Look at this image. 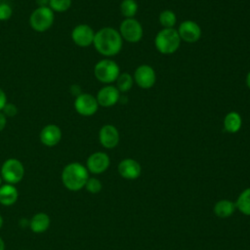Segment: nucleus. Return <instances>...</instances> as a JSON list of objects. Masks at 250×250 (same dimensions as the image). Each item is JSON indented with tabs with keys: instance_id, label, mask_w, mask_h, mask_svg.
Returning a JSON list of instances; mask_svg holds the SVG:
<instances>
[{
	"instance_id": "nucleus-1",
	"label": "nucleus",
	"mask_w": 250,
	"mask_h": 250,
	"mask_svg": "<svg viewBox=\"0 0 250 250\" xmlns=\"http://www.w3.org/2000/svg\"><path fill=\"white\" fill-rule=\"evenodd\" d=\"M93 45L99 54L104 57H113L121 51L123 39L118 30L105 26L95 32Z\"/></svg>"
},
{
	"instance_id": "nucleus-2",
	"label": "nucleus",
	"mask_w": 250,
	"mask_h": 250,
	"mask_svg": "<svg viewBox=\"0 0 250 250\" xmlns=\"http://www.w3.org/2000/svg\"><path fill=\"white\" fill-rule=\"evenodd\" d=\"M89 171L78 162H71L64 166L62 172V182L63 186L71 191L83 188L89 179Z\"/></svg>"
},
{
	"instance_id": "nucleus-3",
	"label": "nucleus",
	"mask_w": 250,
	"mask_h": 250,
	"mask_svg": "<svg viewBox=\"0 0 250 250\" xmlns=\"http://www.w3.org/2000/svg\"><path fill=\"white\" fill-rule=\"evenodd\" d=\"M181 41L177 29L162 28L155 35L154 45L160 54L171 55L179 49Z\"/></svg>"
},
{
	"instance_id": "nucleus-4",
	"label": "nucleus",
	"mask_w": 250,
	"mask_h": 250,
	"mask_svg": "<svg viewBox=\"0 0 250 250\" xmlns=\"http://www.w3.org/2000/svg\"><path fill=\"white\" fill-rule=\"evenodd\" d=\"M120 74L119 65L112 60L104 59L99 61L94 66L95 77L104 84L115 82Z\"/></svg>"
},
{
	"instance_id": "nucleus-5",
	"label": "nucleus",
	"mask_w": 250,
	"mask_h": 250,
	"mask_svg": "<svg viewBox=\"0 0 250 250\" xmlns=\"http://www.w3.org/2000/svg\"><path fill=\"white\" fill-rule=\"evenodd\" d=\"M55 14L48 6H39L29 17V24L31 28L37 32L48 30L54 23Z\"/></svg>"
},
{
	"instance_id": "nucleus-6",
	"label": "nucleus",
	"mask_w": 250,
	"mask_h": 250,
	"mask_svg": "<svg viewBox=\"0 0 250 250\" xmlns=\"http://www.w3.org/2000/svg\"><path fill=\"white\" fill-rule=\"evenodd\" d=\"M0 175L6 184L16 185L23 179V164L17 158H8L3 162L1 166Z\"/></svg>"
},
{
	"instance_id": "nucleus-7",
	"label": "nucleus",
	"mask_w": 250,
	"mask_h": 250,
	"mask_svg": "<svg viewBox=\"0 0 250 250\" xmlns=\"http://www.w3.org/2000/svg\"><path fill=\"white\" fill-rule=\"evenodd\" d=\"M119 33L122 39L129 43L139 42L144 35V29L141 22L135 18L125 19L119 25Z\"/></svg>"
},
{
	"instance_id": "nucleus-8",
	"label": "nucleus",
	"mask_w": 250,
	"mask_h": 250,
	"mask_svg": "<svg viewBox=\"0 0 250 250\" xmlns=\"http://www.w3.org/2000/svg\"><path fill=\"white\" fill-rule=\"evenodd\" d=\"M99 106L96 97L91 94L81 93L75 97L74 108L76 112L82 116L94 115L98 111Z\"/></svg>"
},
{
	"instance_id": "nucleus-9",
	"label": "nucleus",
	"mask_w": 250,
	"mask_h": 250,
	"mask_svg": "<svg viewBox=\"0 0 250 250\" xmlns=\"http://www.w3.org/2000/svg\"><path fill=\"white\" fill-rule=\"evenodd\" d=\"M134 82L142 89H150L156 81L155 70L148 64H141L134 71Z\"/></svg>"
},
{
	"instance_id": "nucleus-10",
	"label": "nucleus",
	"mask_w": 250,
	"mask_h": 250,
	"mask_svg": "<svg viewBox=\"0 0 250 250\" xmlns=\"http://www.w3.org/2000/svg\"><path fill=\"white\" fill-rule=\"evenodd\" d=\"M181 40L187 43H195L201 37V27L199 24L191 20L184 21L180 23L177 29Z\"/></svg>"
},
{
	"instance_id": "nucleus-11",
	"label": "nucleus",
	"mask_w": 250,
	"mask_h": 250,
	"mask_svg": "<svg viewBox=\"0 0 250 250\" xmlns=\"http://www.w3.org/2000/svg\"><path fill=\"white\" fill-rule=\"evenodd\" d=\"M94 37L95 31L86 23L77 24L71 31V39L79 47H89L93 44Z\"/></svg>"
},
{
	"instance_id": "nucleus-12",
	"label": "nucleus",
	"mask_w": 250,
	"mask_h": 250,
	"mask_svg": "<svg viewBox=\"0 0 250 250\" xmlns=\"http://www.w3.org/2000/svg\"><path fill=\"white\" fill-rule=\"evenodd\" d=\"M99 105L103 107H110L115 105L120 99V92L111 84H107L102 87L96 96Z\"/></svg>"
},
{
	"instance_id": "nucleus-13",
	"label": "nucleus",
	"mask_w": 250,
	"mask_h": 250,
	"mask_svg": "<svg viewBox=\"0 0 250 250\" xmlns=\"http://www.w3.org/2000/svg\"><path fill=\"white\" fill-rule=\"evenodd\" d=\"M110 160L108 155L103 151H97L92 153L86 162V168L93 174H102L109 166Z\"/></svg>"
},
{
	"instance_id": "nucleus-14",
	"label": "nucleus",
	"mask_w": 250,
	"mask_h": 250,
	"mask_svg": "<svg viewBox=\"0 0 250 250\" xmlns=\"http://www.w3.org/2000/svg\"><path fill=\"white\" fill-rule=\"evenodd\" d=\"M119 132L117 128L111 124L104 125L99 131V141L105 148H113L119 143Z\"/></svg>"
},
{
	"instance_id": "nucleus-15",
	"label": "nucleus",
	"mask_w": 250,
	"mask_h": 250,
	"mask_svg": "<svg viewBox=\"0 0 250 250\" xmlns=\"http://www.w3.org/2000/svg\"><path fill=\"white\" fill-rule=\"evenodd\" d=\"M62 130L56 124H48L44 126L39 134L40 142L46 146H55L62 140Z\"/></svg>"
},
{
	"instance_id": "nucleus-16",
	"label": "nucleus",
	"mask_w": 250,
	"mask_h": 250,
	"mask_svg": "<svg viewBox=\"0 0 250 250\" xmlns=\"http://www.w3.org/2000/svg\"><path fill=\"white\" fill-rule=\"evenodd\" d=\"M118 172L124 179L134 180L140 176L141 166L136 160L126 158L118 164Z\"/></svg>"
},
{
	"instance_id": "nucleus-17",
	"label": "nucleus",
	"mask_w": 250,
	"mask_h": 250,
	"mask_svg": "<svg viewBox=\"0 0 250 250\" xmlns=\"http://www.w3.org/2000/svg\"><path fill=\"white\" fill-rule=\"evenodd\" d=\"M19 197V191L14 185L5 184L0 187V204L4 206L14 205Z\"/></svg>"
},
{
	"instance_id": "nucleus-18",
	"label": "nucleus",
	"mask_w": 250,
	"mask_h": 250,
	"mask_svg": "<svg viewBox=\"0 0 250 250\" xmlns=\"http://www.w3.org/2000/svg\"><path fill=\"white\" fill-rule=\"evenodd\" d=\"M51 224V220L48 214L44 212L36 213L30 220V229L35 233H41L46 231Z\"/></svg>"
},
{
	"instance_id": "nucleus-19",
	"label": "nucleus",
	"mask_w": 250,
	"mask_h": 250,
	"mask_svg": "<svg viewBox=\"0 0 250 250\" xmlns=\"http://www.w3.org/2000/svg\"><path fill=\"white\" fill-rule=\"evenodd\" d=\"M242 125V118L236 111H229L224 118V128L227 132L234 134L238 132Z\"/></svg>"
},
{
	"instance_id": "nucleus-20",
	"label": "nucleus",
	"mask_w": 250,
	"mask_h": 250,
	"mask_svg": "<svg viewBox=\"0 0 250 250\" xmlns=\"http://www.w3.org/2000/svg\"><path fill=\"white\" fill-rule=\"evenodd\" d=\"M235 209V204L229 200H220L215 204L214 212L220 218H227L230 216Z\"/></svg>"
},
{
	"instance_id": "nucleus-21",
	"label": "nucleus",
	"mask_w": 250,
	"mask_h": 250,
	"mask_svg": "<svg viewBox=\"0 0 250 250\" xmlns=\"http://www.w3.org/2000/svg\"><path fill=\"white\" fill-rule=\"evenodd\" d=\"M115 82H116V88L120 93H127L133 87L134 78L128 72H120Z\"/></svg>"
},
{
	"instance_id": "nucleus-22",
	"label": "nucleus",
	"mask_w": 250,
	"mask_h": 250,
	"mask_svg": "<svg viewBox=\"0 0 250 250\" xmlns=\"http://www.w3.org/2000/svg\"><path fill=\"white\" fill-rule=\"evenodd\" d=\"M235 206L241 213L250 216V188L240 193Z\"/></svg>"
},
{
	"instance_id": "nucleus-23",
	"label": "nucleus",
	"mask_w": 250,
	"mask_h": 250,
	"mask_svg": "<svg viewBox=\"0 0 250 250\" xmlns=\"http://www.w3.org/2000/svg\"><path fill=\"white\" fill-rule=\"evenodd\" d=\"M158 21L163 28H174L177 21V17L172 10H164L159 14Z\"/></svg>"
},
{
	"instance_id": "nucleus-24",
	"label": "nucleus",
	"mask_w": 250,
	"mask_h": 250,
	"mask_svg": "<svg viewBox=\"0 0 250 250\" xmlns=\"http://www.w3.org/2000/svg\"><path fill=\"white\" fill-rule=\"evenodd\" d=\"M120 11L125 19L134 18L138 12V3L135 0H123L120 4Z\"/></svg>"
},
{
	"instance_id": "nucleus-25",
	"label": "nucleus",
	"mask_w": 250,
	"mask_h": 250,
	"mask_svg": "<svg viewBox=\"0 0 250 250\" xmlns=\"http://www.w3.org/2000/svg\"><path fill=\"white\" fill-rule=\"evenodd\" d=\"M49 8L53 12L63 13L71 6V0H49Z\"/></svg>"
},
{
	"instance_id": "nucleus-26",
	"label": "nucleus",
	"mask_w": 250,
	"mask_h": 250,
	"mask_svg": "<svg viewBox=\"0 0 250 250\" xmlns=\"http://www.w3.org/2000/svg\"><path fill=\"white\" fill-rule=\"evenodd\" d=\"M84 188L91 193H97L102 189V183L96 178H89Z\"/></svg>"
},
{
	"instance_id": "nucleus-27",
	"label": "nucleus",
	"mask_w": 250,
	"mask_h": 250,
	"mask_svg": "<svg viewBox=\"0 0 250 250\" xmlns=\"http://www.w3.org/2000/svg\"><path fill=\"white\" fill-rule=\"evenodd\" d=\"M13 10L8 3H0V21H7L12 17Z\"/></svg>"
},
{
	"instance_id": "nucleus-28",
	"label": "nucleus",
	"mask_w": 250,
	"mask_h": 250,
	"mask_svg": "<svg viewBox=\"0 0 250 250\" xmlns=\"http://www.w3.org/2000/svg\"><path fill=\"white\" fill-rule=\"evenodd\" d=\"M2 112L7 116V117H13L17 114L18 109L16 107L15 104H11V103H7L4 106V108L2 109Z\"/></svg>"
},
{
	"instance_id": "nucleus-29",
	"label": "nucleus",
	"mask_w": 250,
	"mask_h": 250,
	"mask_svg": "<svg viewBox=\"0 0 250 250\" xmlns=\"http://www.w3.org/2000/svg\"><path fill=\"white\" fill-rule=\"evenodd\" d=\"M7 96L5 94V92L0 88V111H2V109L4 108L5 104H7Z\"/></svg>"
},
{
	"instance_id": "nucleus-30",
	"label": "nucleus",
	"mask_w": 250,
	"mask_h": 250,
	"mask_svg": "<svg viewBox=\"0 0 250 250\" xmlns=\"http://www.w3.org/2000/svg\"><path fill=\"white\" fill-rule=\"evenodd\" d=\"M6 125H7V116L2 111H0V132L5 129Z\"/></svg>"
},
{
	"instance_id": "nucleus-31",
	"label": "nucleus",
	"mask_w": 250,
	"mask_h": 250,
	"mask_svg": "<svg viewBox=\"0 0 250 250\" xmlns=\"http://www.w3.org/2000/svg\"><path fill=\"white\" fill-rule=\"evenodd\" d=\"M245 82H246V86L250 89V70H249V72H248V73H247V75H246Z\"/></svg>"
},
{
	"instance_id": "nucleus-32",
	"label": "nucleus",
	"mask_w": 250,
	"mask_h": 250,
	"mask_svg": "<svg viewBox=\"0 0 250 250\" xmlns=\"http://www.w3.org/2000/svg\"><path fill=\"white\" fill-rule=\"evenodd\" d=\"M0 250H5V242L1 236H0Z\"/></svg>"
},
{
	"instance_id": "nucleus-33",
	"label": "nucleus",
	"mask_w": 250,
	"mask_h": 250,
	"mask_svg": "<svg viewBox=\"0 0 250 250\" xmlns=\"http://www.w3.org/2000/svg\"><path fill=\"white\" fill-rule=\"evenodd\" d=\"M2 226H3V218H2V216L0 215V229H1Z\"/></svg>"
},
{
	"instance_id": "nucleus-34",
	"label": "nucleus",
	"mask_w": 250,
	"mask_h": 250,
	"mask_svg": "<svg viewBox=\"0 0 250 250\" xmlns=\"http://www.w3.org/2000/svg\"><path fill=\"white\" fill-rule=\"evenodd\" d=\"M2 182H3V179H2V177H1V175H0V187L2 186Z\"/></svg>"
}]
</instances>
